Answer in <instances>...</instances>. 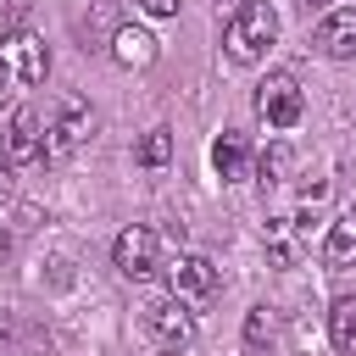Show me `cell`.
<instances>
[{
	"label": "cell",
	"instance_id": "obj_18",
	"mask_svg": "<svg viewBox=\"0 0 356 356\" xmlns=\"http://www.w3.org/2000/svg\"><path fill=\"white\" fill-rule=\"evenodd\" d=\"M323 206H328V184H317V189H306V195H300V217H317Z\"/></svg>",
	"mask_w": 356,
	"mask_h": 356
},
{
	"label": "cell",
	"instance_id": "obj_16",
	"mask_svg": "<svg viewBox=\"0 0 356 356\" xmlns=\"http://www.w3.org/2000/svg\"><path fill=\"white\" fill-rule=\"evenodd\" d=\"M284 172H289V150H284V145H267V150H261V178L273 184V178H284Z\"/></svg>",
	"mask_w": 356,
	"mask_h": 356
},
{
	"label": "cell",
	"instance_id": "obj_8",
	"mask_svg": "<svg viewBox=\"0 0 356 356\" xmlns=\"http://www.w3.org/2000/svg\"><path fill=\"white\" fill-rule=\"evenodd\" d=\"M6 61L17 67L22 83H44V78H50V50H44V39L28 33V28H17V33L6 39Z\"/></svg>",
	"mask_w": 356,
	"mask_h": 356
},
{
	"label": "cell",
	"instance_id": "obj_22",
	"mask_svg": "<svg viewBox=\"0 0 356 356\" xmlns=\"http://www.w3.org/2000/svg\"><path fill=\"white\" fill-rule=\"evenodd\" d=\"M306 6H328V11H334V0H306Z\"/></svg>",
	"mask_w": 356,
	"mask_h": 356
},
{
	"label": "cell",
	"instance_id": "obj_19",
	"mask_svg": "<svg viewBox=\"0 0 356 356\" xmlns=\"http://www.w3.org/2000/svg\"><path fill=\"white\" fill-rule=\"evenodd\" d=\"M17 195V167H11V156H0V206Z\"/></svg>",
	"mask_w": 356,
	"mask_h": 356
},
{
	"label": "cell",
	"instance_id": "obj_5",
	"mask_svg": "<svg viewBox=\"0 0 356 356\" xmlns=\"http://www.w3.org/2000/svg\"><path fill=\"white\" fill-rule=\"evenodd\" d=\"M139 323H145V339H150L156 350H184V345L195 339V317H189L184 300H172V295H167V300H150Z\"/></svg>",
	"mask_w": 356,
	"mask_h": 356
},
{
	"label": "cell",
	"instance_id": "obj_21",
	"mask_svg": "<svg viewBox=\"0 0 356 356\" xmlns=\"http://www.w3.org/2000/svg\"><path fill=\"white\" fill-rule=\"evenodd\" d=\"M0 339H11V312L0 306Z\"/></svg>",
	"mask_w": 356,
	"mask_h": 356
},
{
	"label": "cell",
	"instance_id": "obj_15",
	"mask_svg": "<svg viewBox=\"0 0 356 356\" xmlns=\"http://www.w3.org/2000/svg\"><path fill=\"white\" fill-rule=\"evenodd\" d=\"M273 339V306H250L245 312V345L256 350V345H267Z\"/></svg>",
	"mask_w": 356,
	"mask_h": 356
},
{
	"label": "cell",
	"instance_id": "obj_17",
	"mask_svg": "<svg viewBox=\"0 0 356 356\" xmlns=\"http://www.w3.org/2000/svg\"><path fill=\"white\" fill-rule=\"evenodd\" d=\"M17 83H22V78H17V67H11V61H6V50H0V106H11Z\"/></svg>",
	"mask_w": 356,
	"mask_h": 356
},
{
	"label": "cell",
	"instance_id": "obj_3",
	"mask_svg": "<svg viewBox=\"0 0 356 356\" xmlns=\"http://www.w3.org/2000/svg\"><path fill=\"white\" fill-rule=\"evenodd\" d=\"M111 261H117V273L128 284H150L161 273V239H156V228H145V222L122 228L117 245H111Z\"/></svg>",
	"mask_w": 356,
	"mask_h": 356
},
{
	"label": "cell",
	"instance_id": "obj_1",
	"mask_svg": "<svg viewBox=\"0 0 356 356\" xmlns=\"http://www.w3.org/2000/svg\"><path fill=\"white\" fill-rule=\"evenodd\" d=\"M267 44H278V11L261 6V0H239L234 17L222 22V50H228V61L256 67V61L267 56Z\"/></svg>",
	"mask_w": 356,
	"mask_h": 356
},
{
	"label": "cell",
	"instance_id": "obj_14",
	"mask_svg": "<svg viewBox=\"0 0 356 356\" xmlns=\"http://www.w3.org/2000/svg\"><path fill=\"white\" fill-rule=\"evenodd\" d=\"M139 161H145V167H167V161H172V134H167V128H150V134L139 139Z\"/></svg>",
	"mask_w": 356,
	"mask_h": 356
},
{
	"label": "cell",
	"instance_id": "obj_13",
	"mask_svg": "<svg viewBox=\"0 0 356 356\" xmlns=\"http://www.w3.org/2000/svg\"><path fill=\"white\" fill-rule=\"evenodd\" d=\"M328 339H334V350H356V295H339L334 306H328Z\"/></svg>",
	"mask_w": 356,
	"mask_h": 356
},
{
	"label": "cell",
	"instance_id": "obj_11",
	"mask_svg": "<svg viewBox=\"0 0 356 356\" xmlns=\"http://www.w3.org/2000/svg\"><path fill=\"white\" fill-rule=\"evenodd\" d=\"M6 156H11V167L44 161V139H39V117H33V111H17V117H11V134H6Z\"/></svg>",
	"mask_w": 356,
	"mask_h": 356
},
{
	"label": "cell",
	"instance_id": "obj_7",
	"mask_svg": "<svg viewBox=\"0 0 356 356\" xmlns=\"http://www.w3.org/2000/svg\"><path fill=\"white\" fill-rule=\"evenodd\" d=\"M111 61L117 67H128V72H145V67H156V56H161V39L150 33V28H134V22H122L117 33H111Z\"/></svg>",
	"mask_w": 356,
	"mask_h": 356
},
{
	"label": "cell",
	"instance_id": "obj_20",
	"mask_svg": "<svg viewBox=\"0 0 356 356\" xmlns=\"http://www.w3.org/2000/svg\"><path fill=\"white\" fill-rule=\"evenodd\" d=\"M145 17H178V0H134Z\"/></svg>",
	"mask_w": 356,
	"mask_h": 356
},
{
	"label": "cell",
	"instance_id": "obj_6",
	"mask_svg": "<svg viewBox=\"0 0 356 356\" xmlns=\"http://www.w3.org/2000/svg\"><path fill=\"white\" fill-rule=\"evenodd\" d=\"M167 284H172V300L200 306V300H211V295H217V267H211V256L184 250V256L167 267Z\"/></svg>",
	"mask_w": 356,
	"mask_h": 356
},
{
	"label": "cell",
	"instance_id": "obj_12",
	"mask_svg": "<svg viewBox=\"0 0 356 356\" xmlns=\"http://www.w3.org/2000/svg\"><path fill=\"white\" fill-rule=\"evenodd\" d=\"M323 261H328V267H356V217H334V222H328Z\"/></svg>",
	"mask_w": 356,
	"mask_h": 356
},
{
	"label": "cell",
	"instance_id": "obj_2",
	"mask_svg": "<svg viewBox=\"0 0 356 356\" xmlns=\"http://www.w3.org/2000/svg\"><path fill=\"white\" fill-rule=\"evenodd\" d=\"M89 134H95L89 100H83V95H61V100H56V117H50V128H44V156L61 161V156H72Z\"/></svg>",
	"mask_w": 356,
	"mask_h": 356
},
{
	"label": "cell",
	"instance_id": "obj_4",
	"mask_svg": "<svg viewBox=\"0 0 356 356\" xmlns=\"http://www.w3.org/2000/svg\"><path fill=\"white\" fill-rule=\"evenodd\" d=\"M256 111L267 117V128H295L300 111H306V95H300V83L289 72H267L256 83Z\"/></svg>",
	"mask_w": 356,
	"mask_h": 356
},
{
	"label": "cell",
	"instance_id": "obj_9",
	"mask_svg": "<svg viewBox=\"0 0 356 356\" xmlns=\"http://www.w3.org/2000/svg\"><path fill=\"white\" fill-rule=\"evenodd\" d=\"M312 44H317L323 56H356V11H350V6H334V11L317 22Z\"/></svg>",
	"mask_w": 356,
	"mask_h": 356
},
{
	"label": "cell",
	"instance_id": "obj_10",
	"mask_svg": "<svg viewBox=\"0 0 356 356\" xmlns=\"http://www.w3.org/2000/svg\"><path fill=\"white\" fill-rule=\"evenodd\" d=\"M211 167H217V178L222 184H245L250 178V145H245V134H217L211 139Z\"/></svg>",
	"mask_w": 356,
	"mask_h": 356
}]
</instances>
